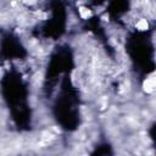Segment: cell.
Returning a JSON list of instances; mask_svg holds the SVG:
<instances>
[{
    "label": "cell",
    "mask_w": 156,
    "mask_h": 156,
    "mask_svg": "<svg viewBox=\"0 0 156 156\" xmlns=\"http://www.w3.org/2000/svg\"><path fill=\"white\" fill-rule=\"evenodd\" d=\"M154 88H155V82L152 78H150V79H146L145 83H144V90L146 93H152L154 91Z\"/></svg>",
    "instance_id": "obj_1"
},
{
    "label": "cell",
    "mask_w": 156,
    "mask_h": 156,
    "mask_svg": "<svg viewBox=\"0 0 156 156\" xmlns=\"http://www.w3.org/2000/svg\"><path fill=\"white\" fill-rule=\"evenodd\" d=\"M137 27L140 29V30H144V29H146L148 28V22H146V20H139L138 21V23H137Z\"/></svg>",
    "instance_id": "obj_2"
},
{
    "label": "cell",
    "mask_w": 156,
    "mask_h": 156,
    "mask_svg": "<svg viewBox=\"0 0 156 156\" xmlns=\"http://www.w3.org/2000/svg\"><path fill=\"white\" fill-rule=\"evenodd\" d=\"M79 12H81V16H82V17H84V19H87V17H89V16H90V11H89V10H87V9H84V7H81Z\"/></svg>",
    "instance_id": "obj_3"
},
{
    "label": "cell",
    "mask_w": 156,
    "mask_h": 156,
    "mask_svg": "<svg viewBox=\"0 0 156 156\" xmlns=\"http://www.w3.org/2000/svg\"><path fill=\"white\" fill-rule=\"evenodd\" d=\"M25 3H27V4H33L34 0H25Z\"/></svg>",
    "instance_id": "obj_4"
}]
</instances>
